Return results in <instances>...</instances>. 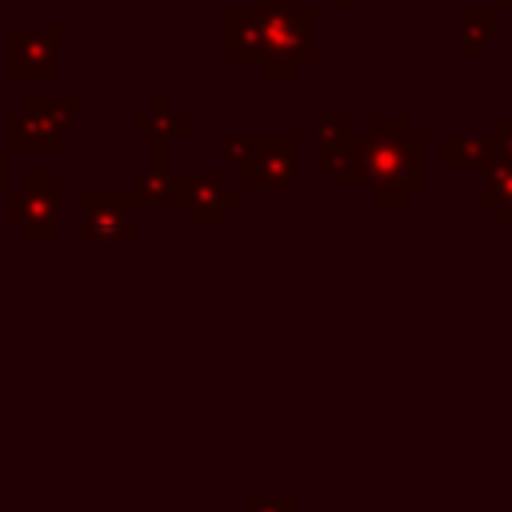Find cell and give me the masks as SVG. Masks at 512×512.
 I'll use <instances>...</instances> for the list:
<instances>
[{
	"label": "cell",
	"mask_w": 512,
	"mask_h": 512,
	"mask_svg": "<svg viewBox=\"0 0 512 512\" xmlns=\"http://www.w3.org/2000/svg\"><path fill=\"white\" fill-rule=\"evenodd\" d=\"M444 168H488L500 152V136H444Z\"/></svg>",
	"instance_id": "11"
},
{
	"label": "cell",
	"mask_w": 512,
	"mask_h": 512,
	"mask_svg": "<svg viewBox=\"0 0 512 512\" xmlns=\"http://www.w3.org/2000/svg\"><path fill=\"white\" fill-rule=\"evenodd\" d=\"M500 4H508V8H512V0H500Z\"/></svg>",
	"instance_id": "20"
},
{
	"label": "cell",
	"mask_w": 512,
	"mask_h": 512,
	"mask_svg": "<svg viewBox=\"0 0 512 512\" xmlns=\"http://www.w3.org/2000/svg\"><path fill=\"white\" fill-rule=\"evenodd\" d=\"M312 144H316V168H324V172H340V168L352 160V148H356V124H352L348 116H324V120H316Z\"/></svg>",
	"instance_id": "8"
},
{
	"label": "cell",
	"mask_w": 512,
	"mask_h": 512,
	"mask_svg": "<svg viewBox=\"0 0 512 512\" xmlns=\"http://www.w3.org/2000/svg\"><path fill=\"white\" fill-rule=\"evenodd\" d=\"M312 8H300V0H260L264 20V44H260V68L264 76H296L304 60H312Z\"/></svg>",
	"instance_id": "2"
},
{
	"label": "cell",
	"mask_w": 512,
	"mask_h": 512,
	"mask_svg": "<svg viewBox=\"0 0 512 512\" xmlns=\"http://www.w3.org/2000/svg\"><path fill=\"white\" fill-rule=\"evenodd\" d=\"M24 112H32L40 124H48L60 140L72 132V120H76V100H48V96H28L24 100Z\"/></svg>",
	"instance_id": "15"
},
{
	"label": "cell",
	"mask_w": 512,
	"mask_h": 512,
	"mask_svg": "<svg viewBox=\"0 0 512 512\" xmlns=\"http://www.w3.org/2000/svg\"><path fill=\"white\" fill-rule=\"evenodd\" d=\"M0 188H4V156H0Z\"/></svg>",
	"instance_id": "18"
},
{
	"label": "cell",
	"mask_w": 512,
	"mask_h": 512,
	"mask_svg": "<svg viewBox=\"0 0 512 512\" xmlns=\"http://www.w3.org/2000/svg\"><path fill=\"white\" fill-rule=\"evenodd\" d=\"M492 28H496V8H468V12L460 16V52H464L468 60H476L480 48L488 44Z\"/></svg>",
	"instance_id": "14"
},
{
	"label": "cell",
	"mask_w": 512,
	"mask_h": 512,
	"mask_svg": "<svg viewBox=\"0 0 512 512\" xmlns=\"http://www.w3.org/2000/svg\"><path fill=\"white\" fill-rule=\"evenodd\" d=\"M236 200H240V188H232L224 172L192 176V180H188V196H184L192 224H220Z\"/></svg>",
	"instance_id": "7"
},
{
	"label": "cell",
	"mask_w": 512,
	"mask_h": 512,
	"mask_svg": "<svg viewBox=\"0 0 512 512\" xmlns=\"http://www.w3.org/2000/svg\"><path fill=\"white\" fill-rule=\"evenodd\" d=\"M132 192H108V188H84L80 192V228L76 236L84 244H128L132 240Z\"/></svg>",
	"instance_id": "5"
},
{
	"label": "cell",
	"mask_w": 512,
	"mask_h": 512,
	"mask_svg": "<svg viewBox=\"0 0 512 512\" xmlns=\"http://www.w3.org/2000/svg\"><path fill=\"white\" fill-rule=\"evenodd\" d=\"M4 204H8V220L32 244L60 240V172L32 168L20 188L4 192Z\"/></svg>",
	"instance_id": "4"
},
{
	"label": "cell",
	"mask_w": 512,
	"mask_h": 512,
	"mask_svg": "<svg viewBox=\"0 0 512 512\" xmlns=\"http://www.w3.org/2000/svg\"><path fill=\"white\" fill-rule=\"evenodd\" d=\"M264 20L260 8H228V60H260Z\"/></svg>",
	"instance_id": "9"
},
{
	"label": "cell",
	"mask_w": 512,
	"mask_h": 512,
	"mask_svg": "<svg viewBox=\"0 0 512 512\" xmlns=\"http://www.w3.org/2000/svg\"><path fill=\"white\" fill-rule=\"evenodd\" d=\"M8 76H60V28H8Z\"/></svg>",
	"instance_id": "6"
},
{
	"label": "cell",
	"mask_w": 512,
	"mask_h": 512,
	"mask_svg": "<svg viewBox=\"0 0 512 512\" xmlns=\"http://www.w3.org/2000/svg\"><path fill=\"white\" fill-rule=\"evenodd\" d=\"M244 512H300L296 500H252Z\"/></svg>",
	"instance_id": "16"
},
{
	"label": "cell",
	"mask_w": 512,
	"mask_h": 512,
	"mask_svg": "<svg viewBox=\"0 0 512 512\" xmlns=\"http://www.w3.org/2000/svg\"><path fill=\"white\" fill-rule=\"evenodd\" d=\"M496 136H500V140H504V144L512 148V116H504V120L496 124Z\"/></svg>",
	"instance_id": "17"
},
{
	"label": "cell",
	"mask_w": 512,
	"mask_h": 512,
	"mask_svg": "<svg viewBox=\"0 0 512 512\" xmlns=\"http://www.w3.org/2000/svg\"><path fill=\"white\" fill-rule=\"evenodd\" d=\"M336 184L364 188L376 204H404L424 184V140L400 116H376L368 140H356Z\"/></svg>",
	"instance_id": "1"
},
{
	"label": "cell",
	"mask_w": 512,
	"mask_h": 512,
	"mask_svg": "<svg viewBox=\"0 0 512 512\" xmlns=\"http://www.w3.org/2000/svg\"><path fill=\"white\" fill-rule=\"evenodd\" d=\"M228 160L240 164L244 188H292L296 180V136L292 132H248L228 140Z\"/></svg>",
	"instance_id": "3"
},
{
	"label": "cell",
	"mask_w": 512,
	"mask_h": 512,
	"mask_svg": "<svg viewBox=\"0 0 512 512\" xmlns=\"http://www.w3.org/2000/svg\"><path fill=\"white\" fill-rule=\"evenodd\" d=\"M188 128H192V124H188L184 116L168 112V100H156V112H148V116L136 120V132L156 136V164H168V140H172L176 132H188Z\"/></svg>",
	"instance_id": "13"
},
{
	"label": "cell",
	"mask_w": 512,
	"mask_h": 512,
	"mask_svg": "<svg viewBox=\"0 0 512 512\" xmlns=\"http://www.w3.org/2000/svg\"><path fill=\"white\" fill-rule=\"evenodd\" d=\"M188 172L180 168H168V164H156L148 172H136V200H148V204H168V200H180L188 196Z\"/></svg>",
	"instance_id": "10"
},
{
	"label": "cell",
	"mask_w": 512,
	"mask_h": 512,
	"mask_svg": "<svg viewBox=\"0 0 512 512\" xmlns=\"http://www.w3.org/2000/svg\"><path fill=\"white\" fill-rule=\"evenodd\" d=\"M4 132H8V148L12 152H56L60 148V136L48 124H40L32 112L12 116Z\"/></svg>",
	"instance_id": "12"
},
{
	"label": "cell",
	"mask_w": 512,
	"mask_h": 512,
	"mask_svg": "<svg viewBox=\"0 0 512 512\" xmlns=\"http://www.w3.org/2000/svg\"><path fill=\"white\" fill-rule=\"evenodd\" d=\"M336 4H360V0H336Z\"/></svg>",
	"instance_id": "19"
}]
</instances>
